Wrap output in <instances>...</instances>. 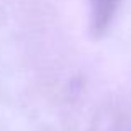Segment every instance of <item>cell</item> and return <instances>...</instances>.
<instances>
[{"label": "cell", "instance_id": "cell-1", "mask_svg": "<svg viewBox=\"0 0 131 131\" xmlns=\"http://www.w3.org/2000/svg\"><path fill=\"white\" fill-rule=\"evenodd\" d=\"M126 0H88V28L91 37L100 38L110 30Z\"/></svg>", "mask_w": 131, "mask_h": 131}]
</instances>
